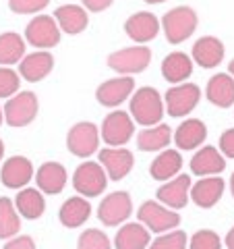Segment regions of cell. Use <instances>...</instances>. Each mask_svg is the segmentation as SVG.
<instances>
[{"instance_id": "1", "label": "cell", "mask_w": 234, "mask_h": 249, "mask_svg": "<svg viewBox=\"0 0 234 249\" xmlns=\"http://www.w3.org/2000/svg\"><path fill=\"white\" fill-rule=\"evenodd\" d=\"M131 116L137 124H143V127L160 124L164 119V98L160 96V91L153 88H141L133 93Z\"/></svg>"}, {"instance_id": "2", "label": "cell", "mask_w": 234, "mask_h": 249, "mask_svg": "<svg viewBox=\"0 0 234 249\" xmlns=\"http://www.w3.org/2000/svg\"><path fill=\"white\" fill-rule=\"evenodd\" d=\"M197 23H199L197 13L191 6H176V9H170L164 15L160 25L170 44H183L195 34Z\"/></svg>"}, {"instance_id": "3", "label": "cell", "mask_w": 234, "mask_h": 249, "mask_svg": "<svg viewBox=\"0 0 234 249\" xmlns=\"http://www.w3.org/2000/svg\"><path fill=\"white\" fill-rule=\"evenodd\" d=\"M151 62V50L145 44H137L131 48L116 50L108 56V67L120 75H135L141 73L150 67Z\"/></svg>"}, {"instance_id": "4", "label": "cell", "mask_w": 234, "mask_h": 249, "mask_svg": "<svg viewBox=\"0 0 234 249\" xmlns=\"http://www.w3.org/2000/svg\"><path fill=\"white\" fill-rule=\"evenodd\" d=\"M108 175L100 162L87 160L77 166L73 175V187L75 191L83 197H98L102 191H106Z\"/></svg>"}, {"instance_id": "5", "label": "cell", "mask_w": 234, "mask_h": 249, "mask_svg": "<svg viewBox=\"0 0 234 249\" xmlns=\"http://www.w3.org/2000/svg\"><path fill=\"white\" fill-rule=\"evenodd\" d=\"M37 110H40V102H37V96L33 91L15 93L2 108L4 121L11 127H25L37 116Z\"/></svg>"}, {"instance_id": "6", "label": "cell", "mask_w": 234, "mask_h": 249, "mask_svg": "<svg viewBox=\"0 0 234 249\" xmlns=\"http://www.w3.org/2000/svg\"><path fill=\"white\" fill-rule=\"evenodd\" d=\"M139 222L151 232H168L181 224V214L176 210H168L158 201H143L137 212Z\"/></svg>"}, {"instance_id": "7", "label": "cell", "mask_w": 234, "mask_h": 249, "mask_svg": "<svg viewBox=\"0 0 234 249\" xmlns=\"http://www.w3.org/2000/svg\"><path fill=\"white\" fill-rule=\"evenodd\" d=\"M25 42L40 50L54 48L60 42V27L50 15H37L25 27Z\"/></svg>"}, {"instance_id": "8", "label": "cell", "mask_w": 234, "mask_h": 249, "mask_svg": "<svg viewBox=\"0 0 234 249\" xmlns=\"http://www.w3.org/2000/svg\"><path fill=\"white\" fill-rule=\"evenodd\" d=\"M67 147L77 158H89L100 147V131L93 123H77L67 133Z\"/></svg>"}, {"instance_id": "9", "label": "cell", "mask_w": 234, "mask_h": 249, "mask_svg": "<svg viewBox=\"0 0 234 249\" xmlns=\"http://www.w3.org/2000/svg\"><path fill=\"white\" fill-rule=\"evenodd\" d=\"M201 100V89L199 85L195 83H178L174 88H170L166 91V112L174 119H181V116H186L195 106L199 104Z\"/></svg>"}, {"instance_id": "10", "label": "cell", "mask_w": 234, "mask_h": 249, "mask_svg": "<svg viewBox=\"0 0 234 249\" xmlns=\"http://www.w3.org/2000/svg\"><path fill=\"white\" fill-rule=\"evenodd\" d=\"M135 124L129 112L124 110H114L104 119L102 123V139L108 147H122L124 143L131 142Z\"/></svg>"}, {"instance_id": "11", "label": "cell", "mask_w": 234, "mask_h": 249, "mask_svg": "<svg viewBox=\"0 0 234 249\" xmlns=\"http://www.w3.org/2000/svg\"><path fill=\"white\" fill-rule=\"evenodd\" d=\"M131 214H133V201L127 191H116L106 196L98 208V218L106 227H116V224L127 222Z\"/></svg>"}, {"instance_id": "12", "label": "cell", "mask_w": 234, "mask_h": 249, "mask_svg": "<svg viewBox=\"0 0 234 249\" xmlns=\"http://www.w3.org/2000/svg\"><path fill=\"white\" fill-rule=\"evenodd\" d=\"M100 164L104 166L108 178L122 181L135 166V156L127 147H104L100 150Z\"/></svg>"}, {"instance_id": "13", "label": "cell", "mask_w": 234, "mask_h": 249, "mask_svg": "<svg viewBox=\"0 0 234 249\" xmlns=\"http://www.w3.org/2000/svg\"><path fill=\"white\" fill-rule=\"evenodd\" d=\"M133 89H135V79L131 75L116 77L100 85L96 89V100L106 108H116L133 96Z\"/></svg>"}, {"instance_id": "14", "label": "cell", "mask_w": 234, "mask_h": 249, "mask_svg": "<svg viewBox=\"0 0 234 249\" xmlns=\"http://www.w3.org/2000/svg\"><path fill=\"white\" fill-rule=\"evenodd\" d=\"M33 178V164L25 156H13L0 168V181L6 189H23Z\"/></svg>"}, {"instance_id": "15", "label": "cell", "mask_w": 234, "mask_h": 249, "mask_svg": "<svg viewBox=\"0 0 234 249\" xmlns=\"http://www.w3.org/2000/svg\"><path fill=\"white\" fill-rule=\"evenodd\" d=\"M160 27H162L160 19L150 11H141V13L131 15V17L127 19V23H124L127 36L133 42H139V44H145V42L153 40V37L160 34Z\"/></svg>"}, {"instance_id": "16", "label": "cell", "mask_w": 234, "mask_h": 249, "mask_svg": "<svg viewBox=\"0 0 234 249\" xmlns=\"http://www.w3.org/2000/svg\"><path fill=\"white\" fill-rule=\"evenodd\" d=\"M189 191H191V177L176 175L168 183H164L155 196H158V199L164 206L172 210H183L186 206V201H189Z\"/></svg>"}, {"instance_id": "17", "label": "cell", "mask_w": 234, "mask_h": 249, "mask_svg": "<svg viewBox=\"0 0 234 249\" xmlns=\"http://www.w3.org/2000/svg\"><path fill=\"white\" fill-rule=\"evenodd\" d=\"M224 187H226V183H224L222 177H216V175L203 177V178H199V181L191 187L189 196H191V199L199 208H205L207 210V208H214L217 201L222 199Z\"/></svg>"}, {"instance_id": "18", "label": "cell", "mask_w": 234, "mask_h": 249, "mask_svg": "<svg viewBox=\"0 0 234 249\" xmlns=\"http://www.w3.org/2000/svg\"><path fill=\"white\" fill-rule=\"evenodd\" d=\"M52 69H54V56L46 50L27 54V56H23L19 62V75L29 83H37V81L46 79Z\"/></svg>"}, {"instance_id": "19", "label": "cell", "mask_w": 234, "mask_h": 249, "mask_svg": "<svg viewBox=\"0 0 234 249\" xmlns=\"http://www.w3.org/2000/svg\"><path fill=\"white\" fill-rule=\"evenodd\" d=\"M224 52H226V48L217 37L203 36L193 44V50H191L193 56L191 58L197 62L201 69H214L224 60Z\"/></svg>"}, {"instance_id": "20", "label": "cell", "mask_w": 234, "mask_h": 249, "mask_svg": "<svg viewBox=\"0 0 234 249\" xmlns=\"http://www.w3.org/2000/svg\"><path fill=\"white\" fill-rule=\"evenodd\" d=\"M37 189L48 196H58L67 185V168L60 162H44L35 173Z\"/></svg>"}, {"instance_id": "21", "label": "cell", "mask_w": 234, "mask_h": 249, "mask_svg": "<svg viewBox=\"0 0 234 249\" xmlns=\"http://www.w3.org/2000/svg\"><path fill=\"white\" fill-rule=\"evenodd\" d=\"M207 139V127L203 121L199 119H186L183 124H178V129L174 131V143L178 145V150L191 152Z\"/></svg>"}, {"instance_id": "22", "label": "cell", "mask_w": 234, "mask_h": 249, "mask_svg": "<svg viewBox=\"0 0 234 249\" xmlns=\"http://www.w3.org/2000/svg\"><path fill=\"white\" fill-rule=\"evenodd\" d=\"M191 173L197 175V177H203V175H220L224 173L226 168V158L220 154V150H216L214 145H205L201 147L191 158Z\"/></svg>"}, {"instance_id": "23", "label": "cell", "mask_w": 234, "mask_h": 249, "mask_svg": "<svg viewBox=\"0 0 234 249\" xmlns=\"http://www.w3.org/2000/svg\"><path fill=\"white\" fill-rule=\"evenodd\" d=\"M54 21L58 23L60 31H65L68 36H77L87 27L89 17L87 11L79 4H62L54 11Z\"/></svg>"}, {"instance_id": "24", "label": "cell", "mask_w": 234, "mask_h": 249, "mask_svg": "<svg viewBox=\"0 0 234 249\" xmlns=\"http://www.w3.org/2000/svg\"><path fill=\"white\" fill-rule=\"evenodd\" d=\"M207 100L217 108H230L234 104V79L228 73H217L207 81Z\"/></svg>"}, {"instance_id": "25", "label": "cell", "mask_w": 234, "mask_h": 249, "mask_svg": "<svg viewBox=\"0 0 234 249\" xmlns=\"http://www.w3.org/2000/svg\"><path fill=\"white\" fill-rule=\"evenodd\" d=\"M91 216V206L89 201L85 199L83 196H75V197H68L65 204L60 206V224L67 229H77L81 227L83 222H87V218Z\"/></svg>"}, {"instance_id": "26", "label": "cell", "mask_w": 234, "mask_h": 249, "mask_svg": "<svg viewBox=\"0 0 234 249\" xmlns=\"http://www.w3.org/2000/svg\"><path fill=\"white\" fill-rule=\"evenodd\" d=\"M162 75L168 83H183L193 75V58H189L184 52H170L162 60Z\"/></svg>"}, {"instance_id": "27", "label": "cell", "mask_w": 234, "mask_h": 249, "mask_svg": "<svg viewBox=\"0 0 234 249\" xmlns=\"http://www.w3.org/2000/svg\"><path fill=\"white\" fill-rule=\"evenodd\" d=\"M183 168V156L178 150H162V154L151 162L150 175L155 181H170L174 178Z\"/></svg>"}, {"instance_id": "28", "label": "cell", "mask_w": 234, "mask_h": 249, "mask_svg": "<svg viewBox=\"0 0 234 249\" xmlns=\"http://www.w3.org/2000/svg\"><path fill=\"white\" fill-rule=\"evenodd\" d=\"M172 142V129L170 124H153L145 127L137 135V147L141 152H162Z\"/></svg>"}, {"instance_id": "29", "label": "cell", "mask_w": 234, "mask_h": 249, "mask_svg": "<svg viewBox=\"0 0 234 249\" xmlns=\"http://www.w3.org/2000/svg\"><path fill=\"white\" fill-rule=\"evenodd\" d=\"M15 208L17 212L27 218V220H35L46 212V199L40 189H31V187H23L15 197Z\"/></svg>"}, {"instance_id": "30", "label": "cell", "mask_w": 234, "mask_h": 249, "mask_svg": "<svg viewBox=\"0 0 234 249\" xmlns=\"http://www.w3.org/2000/svg\"><path fill=\"white\" fill-rule=\"evenodd\" d=\"M150 231H147L143 224H122L116 232L114 245L116 249H147L150 247Z\"/></svg>"}, {"instance_id": "31", "label": "cell", "mask_w": 234, "mask_h": 249, "mask_svg": "<svg viewBox=\"0 0 234 249\" xmlns=\"http://www.w3.org/2000/svg\"><path fill=\"white\" fill-rule=\"evenodd\" d=\"M23 56H25V40L15 31L0 34V67L17 65Z\"/></svg>"}, {"instance_id": "32", "label": "cell", "mask_w": 234, "mask_h": 249, "mask_svg": "<svg viewBox=\"0 0 234 249\" xmlns=\"http://www.w3.org/2000/svg\"><path fill=\"white\" fill-rule=\"evenodd\" d=\"M21 231V218L11 197H0V239H13Z\"/></svg>"}, {"instance_id": "33", "label": "cell", "mask_w": 234, "mask_h": 249, "mask_svg": "<svg viewBox=\"0 0 234 249\" xmlns=\"http://www.w3.org/2000/svg\"><path fill=\"white\" fill-rule=\"evenodd\" d=\"M77 249H112V243L100 229H87L77 241Z\"/></svg>"}, {"instance_id": "34", "label": "cell", "mask_w": 234, "mask_h": 249, "mask_svg": "<svg viewBox=\"0 0 234 249\" xmlns=\"http://www.w3.org/2000/svg\"><path fill=\"white\" fill-rule=\"evenodd\" d=\"M186 232L184 231H170L151 241L150 249H186Z\"/></svg>"}, {"instance_id": "35", "label": "cell", "mask_w": 234, "mask_h": 249, "mask_svg": "<svg viewBox=\"0 0 234 249\" xmlns=\"http://www.w3.org/2000/svg\"><path fill=\"white\" fill-rule=\"evenodd\" d=\"M189 249H222V241L214 231L201 229L191 237Z\"/></svg>"}, {"instance_id": "36", "label": "cell", "mask_w": 234, "mask_h": 249, "mask_svg": "<svg viewBox=\"0 0 234 249\" xmlns=\"http://www.w3.org/2000/svg\"><path fill=\"white\" fill-rule=\"evenodd\" d=\"M21 77L9 67H0V98H13L19 91Z\"/></svg>"}, {"instance_id": "37", "label": "cell", "mask_w": 234, "mask_h": 249, "mask_svg": "<svg viewBox=\"0 0 234 249\" xmlns=\"http://www.w3.org/2000/svg\"><path fill=\"white\" fill-rule=\"evenodd\" d=\"M50 0H9V9L17 15H33L44 11Z\"/></svg>"}, {"instance_id": "38", "label": "cell", "mask_w": 234, "mask_h": 249, "mask_svg": "<svg viewBox=\"0 0 234 249\" xmlns=\"http://www.w3.org/2000/svg\"><path fill=\"white\" fill-rule=\"evenodd\" d=\"M220 154L234 160V129H226L220 135Z\"/></svg>"}, {"instance_id": "39", "label": "cell", "mask_w": 234, "mask_h": 249, "mask_svg": "<svg viewBox=\"0 0 234 249\" xmlns=\"http://www.w3.org/2000/svg\"><path fill=\"white\" fill-rule=\"evenodd\" d=\"M2 249H35V243L31 237L21 235V237H13Z\"/></svg>"}, {"instance_id": "40", "label": "cell", "mask_w": 234, "mask_h": 249, "mask_svg": "<svg viewBox=\"0 0 234 249\" xmlns=\"http://www.w3.org/2000/svg\"><path fill=\"white\" fill-rule=\"evenodd\" d=\"M85 11H91V13H102L106 9H110V4L114 0H81Z\"/></svg>"}, {"instance_id": "41", "label": "cell", "mask_w": 234, "mask_h": 249, "mask_svg": "<svg viewBox=\"0 0 234 249\" xmlns=\"http://www.w3.org/2000/svg\"><path fill=\"white\" fill-rule=\"evenodd\" d=\"M226 247H228V249H234V227L228 231V235H226Z\"/></svg>"}, {"instance_id": "42", "label": "cell", "mask_w": 234, "mask_h": 249, "mask_svg": "<svg viewBox=\"0 0 234 249\" xmlns=\"http://www.w3.org/2000/svg\"><path fill=\"white\" fill-rule=\"evenodd\" d=\"M228 71H230V77L234 79V58L230 60V65H228Z\"/></svg>"}, {"instance_id": "43", "label": "cell", "mask_w": 234, "mask_h": 249, "mask_svg": "<svg viewBox=\"0 0 234 249\" xmlns=\"http://www.w3.org/2000/svg\"><path fill=\"white\" fill-rule=\"evenodd\" d=\"M147 4H162V2H166V0H145Z\"/></svg>"}, {"instance_id": "44", "label": "cell", "mask_w": 234, "mask_h": 249, "mask_svg": "<svg viewBox=\"0 0 234 249\" xmlns=\"http://www.w3.org/2000/svg\"><path fill=\"white\" fill-rule=\"evenodd\" d=\"M2 156H4V143H2V139H0V160H2Z\"/></svg>"}, {"instance_id": "45", "label": "cell", "mask_w": 234, "mask_h": 249, "mask_svg": "<svg viewBox=\"0 0 234 249\" xmlns=\"http://www.w3.org/2000/svg\"><path fill=\"white\" fill-rule=\"evenodd\" d=\"M230 191H232V197H234V173H232V178H230Z\"/></svg>"}, {"instance_id": "46", "label": "cell", "mask_w": 234, "mask_h": 249, "mask_svg": "<svg viewBox=\"0 0 234 249\" xmlns=\"http://www.w3.org/2000/svg\"><path fill=\"white\" fill-rule=\"evenodd\" d=\"M2 121H4V112H2V108H0V124H2Z\"/></svg>"}]
</instances>
